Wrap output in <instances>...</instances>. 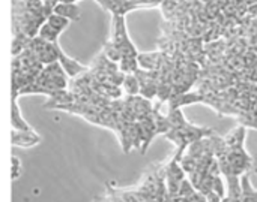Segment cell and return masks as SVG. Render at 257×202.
<instances>
[{
	"mask_svg": "<svg viewBox=\"0 0 257 202\" xmlns=\"http://www.w3.org/2000/svg\"><path fill=\"white\" fill-rule=\"evenodd\" d=\"M56 0H14L12 26L14 34L23 33L27 38L38 36L41 26L53 14Z\"/></svg>",
	"mask_w": 257,
	"mask_h": 202,
	"instance_id": "6da1fadb",
	"label": "cell"
},
{
	"mask_svg": "<svg viewBox=\"0 0 257 202\" xmlns=\"http://www.w3.org/2000/svg\"><path fill=\"white\" fill-rule=\"evenodd\" d=\"M110 42L119 50L122 57H137V48L128 36L125 15H113Z\"/></svg>",
	"mask_w": 257,
	"mask_h": 202,
	"instance_id": "7a4b0ae2",
	"label": "cell"
},
{
	"mask_svg": "<svg viewBox=\"0 0 257 202\" xmlns=\"http://www.w3.org/2000/svg\"><path fill=\"white\" fill-rule=\"evenodd\" d=\"M227 164L232 168V172L235 176H242L251 165V158L250 154L244 150V147H236V148H229V152L224 154Z\"/></svg>",
	"mask_w": 257,
	"mask_h": 202,
	"instance_id": "3957f363",
	"label": "cell"
},
{
	"mask_svg": "<svg viewBox=\"0 0 257 202\" xmlns=\"http://www.w3.org/2000/svg\"><path fill=\"white\" fill-rule=\"evenodd\" d=\"M57 62L60 63V66H62V69L65 70V74H66L68 76H71V78H77L78 75H81V74H84V72L89 70L87 66H84V64L78 63L77 60L71 58L69 56H66V54L62 51L60 45L57 46Z\"/></svg>",
	"mask_w": 257,
	"mask_h": 202,
	"instance_id": "277c9868",
	"label": "cell"
},
{
	"mask_svg": "<svg viewBox=\"0 0 257 202\" xmlns=\"http://www.w3.org/2000/svg\"><path fill=\"white\" fill-rule=\"evenodd\" d=\"M53 14H57L66 20L72 21H78L81 18V10L78 8L77 3H71V2H57L53 8Z\"/></svg>",
	"mask_w": 257,
	"mask_h": 202,
	"instance_id": "5b68a950",
	"label": "cell"
},
{
	"mask_svg": "<svg viewBox=\"0 0 257 202\" xmlns=\"http://www.w3.org/2000/svg\"><path fill=\"white\" fill-rule=\"evenodd\" d=\"M41 141L39 135L30 130H15L12 132V144L17 147H33Z\"/></svg>",
	"mask_w": 257,
	"mask_h": 202,
	"instance_id": "8992f818",
	"label": "cell"
},
{
	"mask_svg": "<svg viewBox=\"0 0 257 202\" xmlns=\"http://www.w3.org/2000/svg\"><path fill=\"white\" fill-rule=\"evenodd\" d=\"M137 62H139V68L146 69V70H157L160 68L161 62V56L157 52H146V54H137Z\"/></svg>",
	"mask_w": 257,
	"mask_h": 202,
	"instance_id": "52a82bcc",
	"label": "cell"
},
{
	"mask_svg": "<svg viewBox=\"0 0 257 202\" xmlns=\"http://www.w3.org/2000/svg\"><path fill=\"white\" fill-rule=\"evenodd\" d=\"M244 140H245V129L242 126L233 129L226 138L224 142L229 148H236V147H244Z\"/></svg>",
	"mask_w": 257,
	"mask_h": 202,
	"instance_id": "ba28073f",
	"label": "cell"
},
{
	"mask_svg": "<svg viewBox=\"0 0 257 202\" xmlns=\"http://www.w3.org/2000/svg\"><path fill=\"white\" fill-rule=\"evenodd\" d=\"M17 98H18V93L14 92V96H12V128L15 130H30L29 124L21 118V114H20V110L17 105Z\"/></svg>",
	"mask_w": 257,
	"mask_h": 202,
	"instance_id": "9c48e42d",
	"label": "cell"
},
{
	"mask_svg": "<svg viewBox=\"0 0 257 202\" xmlns=\"http://www.w3.org/2000/svg\"><path fill=\"white\" fill-rule=\"evenodd\" d=\"M123 90L130 94V96H137L140 93V82L137 80V76L134 74H126L123 76Z\"/></svg>",
	"mask_w": 257,
	"mask_h": 202,
	"instance_id": "30bf717a",
	"label": "cell"
},
{
	"mask_svg": "<svg viewBox=\"0 0 257 202\" xmlns=\"http://www.w3.org/2000/svg\"><path fill=\"white\" fill-rule=\"evenodd\" d=\"M38 36L42 38L44 40L50 42V44H54V42H59L60 33H59L57 30H54L48 22H44V24L41 26L39 32H38Z\"/></svg>",
	"mask_w": 257,
	"mask_h": 202,
	"instance_id": "8fae6325",
	"label": "cell"
},
{
	"mask_svg": "<svg viewBox=\"0 0 257 202\" xmlns=\"http://www.w3.org/2000/svg\"><path fill=\"white\" fill-rule=\"evenodd\" d=\"M45 22H48L54 30H57L59 33H62V32H65L68 27H69V24H71V21L69 20H66V18H63V16H60V15H57V14H51V15H48V18H47V21Z\"/></svg>",
	"mask_w": 257,
	"mask_h": 202,
	"instance_id": "7c38bea8",
	"label": "cell"
},
{
	"mask_svg": "<svg viewBox=\"0 0 257 202\" xmlns=\"http://www.w3.org/2000/svg\"><path fill=\"white\" fill-rule=\"evenodd\" d=\"M119 69L123 74H134L139 69L137 57H122L119 62Z\"/></svg>",
	"mask_w": 257,
	"mask_h": 202,
	"instance_id": "4fadbf2b",
	"label": "cell"
},
{
	"mask_svg": "<svg viewBox=\"0 0 257 202\" xmlns=\"http://www.w3.org/2000/svg\"><path fill=\"white\" fill-rule=\"evenodd\" d=\"M211 190H214L215 194H218L221 198L226 196L227 188H226V184H224V182H223V178H221L220 176H215V177L212 178V189H211Z\"/></svg>",
	"mask_w": 257,
	"mask_h": 202,
	"instance_id": "5bb4252c",
	"label": "cell"
},
{
	"mask_svg": "<svg viewBox=\"0 0 257 202\" xmlns=\"http://www.w3.org/2000/svg\"><path fill=\"white\" fill-rule=\"evenodd\" d=\"M21 176V162L18 158H12V178L17 180Z\"/></svg>",
	"mask_w": 257,
	"mask_h": 202,
	"instance_id": "9a60e30c",
	"label": "cell"
},
{
	"mask_svg": "<svg viewBox=\"0 0 257 202\" xmlns=\"http://www.w3.org/2000/svg\"><path fill=\"white\" fill-rule=\"evenodd\" d=\"M205 200H206V202H221L223 198L218 194H215L214 190H209L208 194H205Z\"/></svg>",
	"mask_w": 257,
	"mask_h": 202,
	"instance_id": "2e32d148",
	"label": "cell"
},
{
	"mask_svg": "<svg viewBox=\"0 0 257 202\" xmlns=\"http://www.w3.org/2000/svg\"><path fill=\"white\" fill-rule=\"evenodd\" d=\"M251 196H253V201L257 202V190L254 188H251Z\"/></svg>",
	"mask_w": 257,
	"mask_h": 202,
	"instance_id": "e0dca14e",
	"label": "cell"
}]
</instances>
